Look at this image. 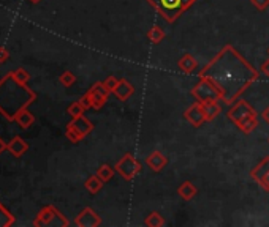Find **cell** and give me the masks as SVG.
<instances>
[{
    "label": "cell",
    "mask_w": 269,
    "mask_h": 227,
    "mask_svg": "<svg viewBox=\"0 0 269 227\" xmlns=\"http://www.w3.org/2000/svg\"><path fill=\"white\" fill-rule=\"evenodd\" d=\"M14 122H17V125H19L21 128L27 130V128H30V126L33 125L35 117H33V114H32V112H29V111H27V109H24V111H21L19 114L16 115Z\"/></svg>",
    "instance_id": "ffe728a7"
},
{
    "label": "cell",
    "mask_w": 269,
    "mask_h": 227,
    "mask_svg": "<svg viewBox=\"0 0 269 227\" xmlns=\"http://www.w3.org/2000/svg\"><path fill=\"white\" fill-rule=\"evenodd\" d=\"M268 54H269V49H268Z\"/></svg>",
    "instance_id": "8d00e7d4"
},
{
    "label": "cell",
    "mask_w": 269,
    "mask_h": 227,
    "mask_svg": "<svg viewBox=\"0 0 269 227\" xmlns=\"http://www.w3.org/2000/svg\"><path fill=\"white\" fill-rule=\"evenodd\" d=\"M29 2H32V3H38V2H41V0H29Z\"/></svg>",
    "instance_id": "d590c367"
},
{
    "label": "cell",
    "mask_w": 269,
    "mask_h": 227,
    "mask_svg": "<svg viewBox=\"0 0 269 227\" xmlns=\"http://www.w3.org/2000/svg\"><path fill=\"white\" fill-rule=\"evenodd\" d=\"M201 109L204 112V117H206V122H212L215 120L217 117L222 114V107L219 104V101H206V103H201Z\"/></svg>",
    "instance_id": "e0dca14e"
},
{
    "label": "cell",
    "mask_w": 269,
    "mask_h": 227,
    "mask_svg": "<svg viewBox=\"0 0 269 227\" xmlns=\"http://www.w3.org/2000/svg\"><path fill=\"white\" fill-rule=\"evenodd\" d=\"M67 112H68V115H71V119H76V117L84 115L86 107H84L83 104H81L79 101H76V103H71V104L68 106Z\"/></svg>",
    "instance_id": "d4e9b609"
},
{
    "label": "cell",
    "mask_w": 269,
    "mask_h": 227,
    "mask_svg": "<svg viewBox=\"0 0 269 227\" xmlns=\"http://www.w3.org/2000/svg\"><path fill=\"white\" fill-rule=\"evenodd\" d=\"M262 71L269 77V60H266V62L263 63V65H262Z\"/></svg>",
    "instance_id": "836d02e7"
},
{
    "label": "cell",
    "mask_w": 269,
    "mask_h": 227,
    "mask_svg": "<svg viewBox=\"0 0 269 227\" xmlns=\"http://www.w3.org/2000/svg\"><path fill=\"white\" fill-rule=\"evenodd\" d=\"M147 3L160 14V17L168 24L176 22L187 10L184 0H147Z\"/></svg>",
    "instance_id": "277c9868"
},
{
    "label": "cell",
    "mask_w": 269,
    "mask_h": 227,
    "mask_svg": "<svg viewBox=\"0 0 269 227\" xmlns=\"http://www.w3.org/2000/svg\"><path fill=\"white\" fill-rule=\"evenodd\" d=\"M168 164V158L163 155L161 151L155 150V151H152L150 155L146 158V166H149V169L152 172H160V170H163Z\"/></svg>",
    "instance_id": "7c38bea8"
},
{
    "label": "cell",
    "mask_w": 269,
    "mask_h": 227,
    "mask_svg": "<svg viewBox=\"0 0 269 227\" xmlns=\"http://www.w3.org/2000/svg\"><path fill=\"white\" fill-rule=\"evenodd\" d=\"M6 150V144H5V141L0 138V155H2V153Z\"/></svg>",
    "instance_id": "e575fe53"
},
{
    "label": "cell",
    "mask_w": 269,
    "mask_h": 227,
    "mask_svg": "<svg viewBox=\"0 0 269 227\" xmlns=\"http://www.w3.org/2000/svg\"><path fill=\"white\" fill-rule=\"evenodd\" d=\"M35 227H68L70 223L54 205H46L38 212L33 221Z\"/></svg>",
    "instance_id": "5b68a950"
},
{
    "label": "cell",
    "mask_w": 269,
    "mask_h": 227,
    "mask_svg": "<svg viewBox=\"0 0 269 227\" xmlns=\"http://www.w3.org/2000/svg\"><path fill=\"white\" fill-rule=\"evenodd\" d=\"M116 172L124 178V180H133L136 175L141 174V170H142V166H141V162L134 158L132 153H125V155L116 162Z\"/></svg>",
    "instance_id": "8992f818"
},
{
    "label": "cell",
    "mask_w": 269,
    "mask_h": 227,
    "mask_svg": "<svg viewBox=\"0 0 269 227\" xmlns=\"http://www.w3.org/2000/svg\"><path fill=\"white\" fill-rule=\"evenodd\" d=\"M268 141H269V138H268Z\"/></svg>",
    "instance_id": "74e56055"
},
{
    "label": "cell",
    "mask_w": 269,
    "mask_h": 227,
    "mask_svg": "<svg viewBox=\"0 0 269 227\" xmlns=\"http://www.w3.org/2000/svg\"><path fill=\"white\" fill-rule=\"evenodd\" d=\"M13 73V76L19 80V82H22V84H27L30 80V75L27 73L24 68H17V70H14V71H11Z\"/></svg>",
    "instance_id": "83f0119b"
},
{
    "label": "cell",
    "mask_w": 269,
    "mask_h": 227,
    "mask_svg": "<svg viewBox=\"0 0 269 227\" xmlns=\"http://www.w3.org/2000/svg\"><path fill=\"white\" fill-rule=\"evenodd\" d=\"M8 59H10V52H8V49H6V48L0 46V63L6 62Z\"/></svg>",
    "instance_id": "1f68e13d"
},
{
    "label": "cell",
    "mask_w": 269,
    "mask_h": 227,
    "mask_svg": "<svg viewBox=\"0 0 269 227\" xmlns=\"http://www.w3.org/2000/svg\"><path fill=\"white\" fill-rule=\"evenodd\" d=\"M6 150L10 151L13 156L21 158L22 155H25L27 150H29V144H27L22 138H19V136H16V138H13L6 144Z\"/></svg>",
    "instance_id": "5bb4252c"
},
{
    "label": "cell",
    "mask_w": 269,
    "mask_h": 227,
    "mask_svg": "<svg viewBox=\"0 0 269 227\" xmlns=\"http://www.w3.org/2000/svg\"><path fill=\"white\" fill-rule=\"evenodd\" d=\"M165 36H166V33H165V30L161 29L160 25H154L152 29L147 32V40L152 43V44H160L161 41L165 40Z\"/></svg>",
    "instance_id": "7402d4cb"
},
{
    "label": "cell",
    "mask_w": 269,
    "mask_h": 227,
    "mask_svg": "<svg viewBox=\"0 0 269 227\" xmlns=\"http://www.w3.org/2000/svg\"><path fill=\"white\" fill-rule=\"evenodd\" d=\"M59 80H60V84L64 85V87H71V85L76 82V76H75L71 71H64V73L60 75Z\"/></svg>",
    "instance_id": "484cf974"
},
{
    "label": "cell",
    "mask_w": 269,
    "mask_h": 227,
    "mask_svg": "<svg viewBox=\"0 0 269 227\" xmlns=\"http://www.w3.org/2000/svg\"><path fill=\"white\" fill-rule=\"evenodd\" d=\"M184 117L185 120L190 123L195 128H200V126L206 122V117H204V112L201 109V103H193L190 107H187V111L184 112Z\"/></svg>",
    "instance_id": "8fae6325"
},
{
    "label": "cell",
    "mask_w": 269,
    "mask_h": 227,
    "mask_svg": "<svg viewBox=\"0 0 269 227\" xmlns=\"http://www.w3.org/2000/svg\"><path fill=\"white\" fill-rule=\"evenodd\" d=\"M177 194L181 196V197L184 199V201L188 202V201H192V199H193L196 194H198V188H196V186L192 183V181L185 180L184 183L177 188Z\"/></svg>",
    "instance_id": "ac0fdd59"
},
{
    "label": "cell",
    "mask_w": 269,
    "mask_h": 227,
    "mask_svg": "<svg viewBox=\"0 0 269 227\" xmlns=\"http://www.w3.org/2000/svg\"><path fill=\"white\" fill-rule=\"evenodd\" d=\"M16 223V218L8 208L0 202V227H11Z\"/></svg>",
    "instance_id": "44dd1931"
},
{
    "label": "cell",
    "mask_w": 269,
    "mask_h": 227,
    "mask_svg": "<svg viewBox=\"0 0 269 227\" xmlns=\"http://www.w3.org/2000/svg\"><path fill=\"white\" fill-rule=\"evenodd\" d=\"M192 96L198 103H206V101H220V93L217 87H215L209 79L200 77L198 84L192 88Z\"/></svg>",
    "instance_id": "52a82bcc"
},
{
    "label": "cell",
    "mask_w": 269,
    "mask_h": 227,
    "mask_svg": "<svg viewBox=\"0 0 269 227\" xmlns=\"http://www.w3.org/2000/svg\"><path fill=\"white\" fill-rule=\"evenodd\" d=\"M89 93H91V98H92V109H102L105 106V103L108 101V96H110V92L105 88L103 82H95L91 90H89Z\"/></svg>",
    "instance_id": "30bf717a"
},
{
    "label": "cell",
    "mask_w": 269,
    "mask_h": 227,
    "mask_svg": "<svg viewBox=\"0 0 269 227\" xmlns=\"http://www.w3.org/2000/svg\"><path fill=\"white\" fill-rule=\"evenodd\" d=\"M113 95L118 98L119 101L124 103V101H127L130 96L134 95V87L129 82L127 79H119V84H118V87L114 88Z\"/></svg>",
    "instance_id": "4fadbf2b"
},
{
    "label": "cell",
    "mask_w": 269,
    "mask_h": 227,
    "mask_svg": "<svg viewBox=\"0 0 269 227\" xmlns=\"http://www.w3.org/2000/svg\"><path fill=\"white\" fill-rule=\"evenodd\" d=\"M250 3L255 6V10L258 11H265L269 6V0H250Z\"/></svg>",
    "instance_id": "f546056e"
},
{
    "label": "cell",
    "mask_w": 269,
    "mask_h": 227,
    "mask_svg": "<svg viewBox=\"0 0 269 227\" xmlns=\"http://www.w3.org/2000/svg\"><path fill=\"white\" fill-rule=\"evenodd\" d=\"M37 93L27 84L19 82L13 73H8L0 80V114L8 122H14L16 115L35 103Z\"/></svg>",
    "instance_id": "7a4b0ae2"
},
{
    "label": "cell",
    "mask_w": 269,
    "mask_h": 227,
    "mask_svg": "<svg viewBox=\"0 0 269 227\" xmlns=\"http://www.w3.org/2000/svg\"><path fill=\"white\" fill-rule=\"evenodd\" d=\"M262 119H263V120L269 125V106H268V107L265 109V111L262 112Z\"/></svg>",
    "instance_id": "d6a6232c"
},
{
    "label": "cell",
    "mask_w": 269,
    "mask_h": 227,
    "mask_svg": "<svg viewBox=\"0 0 269 227\" xmlns=\"http://www.w3.org/2000/svg\"><path fill=\"white\" fill-rule=\"evenodd\" d=\"M198 77L209 79L219 90L220 101L233 106L260 75L236 48L227 44L200 70Z\"/></svg>",
    "instance_id": "6da1fadb"
},
{
    "label": "cell",
    "mask_w": 269,
    "mask_h": 227,
    "mask_svg": "<svg viewBox=\"0 0 269 227\" xmlns=\"http://www.w3.org/2000/svg\"><path fill=\"white\" fill-rule=\"evenodd\" d=\"M65 136H67V139L71 141L73 144H76V142H79V141H83V138H81V134L75 130V126L71 125V123L67 125V128H65Z\"/></svg>",
    "instance_id": "4316f807"
},
{
    "label": "cell",
    "mask_w": 269,
    "mask_h": 227,
    "mask_svg": "<svg viewBox=\"0 0 269 227\" xmlns=\"http://www.w3.org/2000/svg\"><path fill=\"white\" fill-rule=\"evenodd\" d=\"M102 224V218L91 207H86L75 218V226L78 227H98Z\"/></svg>",
    "instance_id": "9c48e42d"
},
{
    "label": "cell",
    "mask_w": 269,
    "mask_h": 227,
    "mask_svg": "<svg viewBox=\"0 0 269 227\" xmlns=\"http://www.w3.org/2000/svg\"><path fill=\"white\" fill-rule=\"evenodd\" d=\"M144 224L149 227H161V226H165V218L161 216L158 212H152L146 216Z\"/></svg>",
    "instance_id": "603a6c76"
},
{
    "label": "cell",
    "mask_w": 269,
    "mask_h": 227,
    "mask_svg": "<svg viewBox=\"0 0 269 227\" xmlns=\"http://www.w3.org/2000/svg\"><path fill=\"white\" fill-rule=\"evenodd\" d=\"M177 67L181 71H184L185 75H192V73L198 68V62H196V59L192 56V54H182L181 59L177 60Z\"/></svg>",
    "instance_id": "9a60e30c"
},
{
    "label": "cell",
    "mask_w": 269,
    "mask_h": 227,
    "mask_svg": "<svg viewBox=\"0 0 269 227\" xmlns=\"http://www.w3.org/2000/svg\"><path fill=\"white\" fill-rule=\"evenodd\" d=\"M250 178L269 193V156H265L258 164L250 170Z\"/></svg>",
    "instance_id": "ba28073f"
},
{
    "label": "cell",
    "mask_w": 269,
    "mask_h": 227,
    "mask_svg": "<svg viewBox=\"0 0 269 227\" xmlns=\"http://www.w3.org/2000/svg\"><path fill=\"white\" fill-rule=\"evenodd\" d=\"M114 174H116V169H113L110 164H102V166H98V169H97V175L100 177L105 183H106V181H110L114 177Z\"/></svg>",
    "instance_id": "cb8c5ba5"
},
{
    "label": "cell",
    "mask_w": 269,
    "mask_h": 227,
    "mask_svg": "<svg viewBox=\"0 0 269 227\" xmlns=\"http://www.w3.org/2000/svg\"><path fill=\"white\" fill-rule=\"evenodd\" d=\"M79 103L86 107V111H87V109H92V98H91V93H89V92L84 93V96L79 99Z\"/></svg>",
    "instance_id": "4dcf8cb0"
},
{
    "label": "cell",
    "mask_w": 269,
    "mask_h": 227,
    "mask_svg": "<svg viewBox=\"0 0 269 227\" xmlns=\"http://www.w3.org/2000/svg\"><path fill=\"white\" fill-rule=\"evenodd\" d=\"M70 123L75 126V130L81 134V138H83V139L86 138L87 134H91L92 130H94V123L89 120V119H86L84 115L76 117V119H73Z\"/></svg>",
    "instance_id": "2e32d148"
},
{
    "label": "cell",
    "mask_w": 269,
    "mask_h": 227,
    "mask_svg": "<svg viewBox=\"0 0 269 227\" xmlns=\"http://www.w3.org/2000/svg\"><path fill=\"white\" fill-rule=\"evenodd\" d=\"M103 183L105 181L95 174V175H91L84 181V188H86V191H89L91 194H97L98 191H102Z\"/></svg>",
    "instance_id": "d6986e66"
},
{
    "label": "cell",
    "mask_w": 269,
    "mask_h": 227,
    "mask_svg": "<svg viewBox=\"0 0 269 227\" xmlns=\"http://www.w3.org/2000/svg\"><path fill=\"white\" fill-rule=\"evenodd\" d=\"M118 84H119V79L114 77V76H110V77H106V79L103 80V85H105V88H106L110 93L114 92V88L118 87Z\"/></svg>",
    "instance_id": "f1b7e54d"
},
{
    "label": "cell",
    "mask_w": 269,
    "mask_h": 227,
    "mask_svg": "<svg viewBox=\"0 0 269 227\" xmlns=\"http://www.w3.org/2000/svg\"><path fill=\"white\" fill-rule=\"evenodd\" d=\"M227 119L235 123L242 134H250L258 126V114L246 99H238L230 107V111L227 112Z\"/></svg>",
    "instance_id": "3957f363"
}]
</instances>
